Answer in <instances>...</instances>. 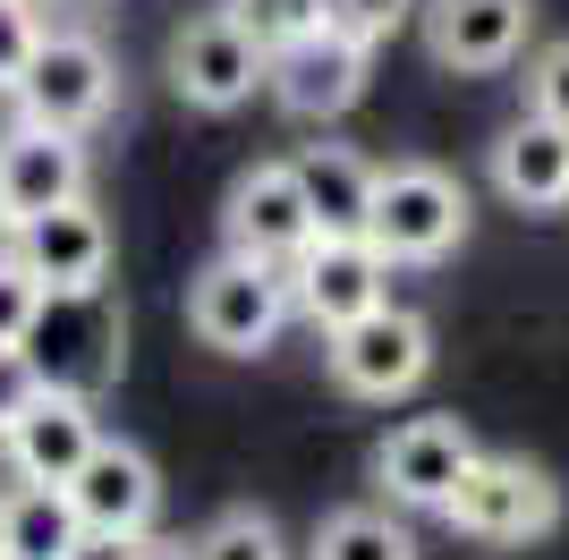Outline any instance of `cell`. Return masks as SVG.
I'll use <instances>...</instances> for the list:
<instances>
[{
    "mask_svg": "<svg viewBox=\"0 0 569 560\" xmlns=\"http://www.w3.org/2000/svg\"><path fill=\"white\" fill-rule=\"evenodd\" d=\"M26 357L51 391H86L102 399L128 366V323H119L111 289H77V298H43L34 331H26Z\"/></svg>",
    "mask_w": 569,
    "mask_h": 560,
    "instance_id": "obj_6",
    "label": "cell"
},
{
    "mask_svg": "<svg viewBox=\"0 0 569 560\" xmlns=\"http://www.w3.org/2000/svg\"><path fill=\"white\" fill-rule=\"evenodd\" d=\"M34 391H43V373H34V357L26 349H0V433L34 408Z\"/></svg>",
    "mask_w": 569,
    "mask_h": 560,
    "instance_id": "obj_27",
    "label": "cell"
},
{
    "mask_svg": "<svg viewBox=\"0 0 569 560\" xmlns=\"http://www.w3.org/2000/svg\"><path fill=\"white\" fill-rule=\"evenodd\" d=\"M9 247L26 256V272L43 280L51 298L111 289V221L94 212V196H77V204H51V212H34V221H18Z\"/></svg>",
    "mask_w": 569,
    "mask_h": 560,
    "instance_id": "obj_15",
    "label": "cell"
},
{
    "mask_svg": "<svg viewBox=\"0 0 569 560\" xmlns=\"http://www.w3.org/2000/svg\"><path fill=\"white\" fill-rule=\"evenodd\" d=\"M18 238V204H9V179H0V247Z\"/></svg>",
    "mask_w": 569,
    "mask_h": 560,
    "instance_id": "obj_29",
    "label": "cell"
},
{
    "mask_svg": "<svg viewBox=\"0 0 569 560\" xmlns=\"http://www.w3.org/2000/svg\"><path fill=\"white\" fill-rule=\"evenodd\" d=\"M43 280L26 272L18 247H0V349H26V331H34V314H43Z\"/></svg>",
    "mask_w": 569,
    "mask_h": 560,
    "instance_id": "obj_23",
    "label": "cell"
},
{
    "mask_svg": "<svg viewBox=\"0 0 569 560\" xmlns=\"http://www.w3.org/2000/svg\"><path fill=\"white\" fill-rule=\"evenodd\" d=\"M119 560H196V543H162V536H137V543H119Z\"/></svg>",
    "mask_w": 569,
    "mask_h": 560,
    "instance_id": "obj_28",
    "label": "cell"
},
{
    "mask_svg": "<svg viewBox=\"0 0 569 560\" xmlns=\"http://www.w3.org/2000/svg\"><path fill=\"white\" fill-rule=\"evenodd\" d=\"M43 43V18H34V0H0V93H18L26 60Z\"/></svg>",
    "mask_w": 569,
    "mask_h": 560,
    "instance_id": "obj_26",
    "label": "cell"
},
{
    "mask_svg": "<svg viewBox=\"0 0 569 560\" xmlns=\"http://www.w3.org/2000/svg\"><path fill=\"white\" fill-rule=\"evenodd\" d=\"M391 272H400V263L382 256L375 238H315L307 256L289 263V298H298V314H307L315 331H340V323H357L366 306L391 298Z\"/></svg>",
    "mask_w": 569,
    "mask_h": 560,
    "instance_id": "obj_12",
    "label": "cell"
},
{
    "mask_svg": "<svg viewBox=\"0 0 569 560\" xmlns=\"http://www.w3.org/2000/svg\"><path fill=\"white\" fill-rule=\"evenodd\" d=\"M315 204H307V187H298V162H256V170H238L230 196H221V247L230 256H256V263H298L315 247Z\"/></svg>",
    "mask_w": 569,
    "mask_h": 560,
    "instance_id": "obj_8",
    "label": "cell"
},
{
    "mask_svg": "<svg viewBox=\"0 0 569 560\" xmlns=\"http://www.w3.org/2000/svg\"><path fill=\"white\" fill-rule=\"evenodd\" d=\"M0 179H9L18 221H34L51 204H77L86 196V137L43 128V119H9L0 128Z\"/></svg>",
    "mask_w": 569,
    "mask_h": 560,
    "instance_id": "obj_16",
    "label": "cell"
},
{
    "mask_svg": "<svg viewBox=\"0 0 569 560\" xmlns=\"http://www.w3.org/2000/svg\"><path fill=\"white\" fill-rule=\"evenodd\" d=\"M323 18H332L340 34H357V43H391V34L417 18V0H323Z\"/></svg>",
    "mask_w": 569,
    "mask_h": 560,
    "instance_id": "obj_25",
    "label": "cell"
},
{
    "mask_svg": "<svg viewBox=\"0 0 569 560\" xmlns=\"http://www.w3.org/2000/svg\"><path fill=\"white\" fill-rule=\"evenodd\" d=\"M196 560H289V536L281 518L256 510V501H238V510H221L204 536H196Z\"/></svg>",
    "mask_w": 569,
    "mask_h": 560,
    "instance_id": "obj_21",
    "label": "cell"
},
{
    "mask_svg": "<svg viewBox=\"0 0 569 560\" xmlns=\"http://www.w3.org/2000/svg\"><path fill=\"white\" fill-rule=\"evenodd\" d=\"M247 34H256L263 51H289V43H307V34H323V0H221Z\"/></svg>",
    "mask_w": 569,
    "mask_h": 560,
    "instance_id": "obj_22",
    "label": "cell"
},
{
    "mask_svg": "<svg viewBox=\"0 0 569 560\" xmlns=\"http://www.w3.org/2000/svg\"><path fill=\"white\" fill-rule=\"evenodd\" d=\"M366 238H375L391 263H442V256H459V238H468V187H459L442 162H391V170H375Z\"/></svg>",
    "mask_w": 569,
    "mask_h": 560,
    "instance_id": "obj_4",
    "label": "cell"
},
{
    "mask_svg": "<svg viewBox=\"0 0 569 560\" xmlns=\"http://www.w3.org/2000/svg\"><path fill=\"white\" fill-rule=\"evenodd\" d=\"M493 187H501V204H519V212H561L569 204V128L561 119H536V111L510 119L493 137Z\"/></svg>",
    "mask_w": 569,
    "mask_h": 560,
    "instance_id": "obj_17",
    "label": "cell"
},
{
    "mask_svg": "<svg viewBox=\"0 0 569 560\" xmlns=\"http://www.w3.org/2000/svg\"><path fill=\"white\" fill-rule=\"evenodd\" d=\"M0 560H9V492H0Z\"/></svg>",
    "mask_w": 569,
    "mask_h": 560,
    "instance_id": "obj_30",
    "label": "cell"
},
{
    "mask_svg": "<svg viewBox=\"0 0 569 560\" xmlns=\"http://www.w3.org/2000/svg\"><path fill=\"white\" fill-rule=\"evenodd\" d=\"M323 366H332V382H340L349 399L391 408V399H408V391L433 373V323L382 298V306H366L357 323L323 331Z\"/></svg>",
    "mask_w": 569,
    "mask_h": 560,
    "instance_id": "obj_5",
    "label": "cell"
},
{
    "mask_svg": "<svg viewBox=\"0 0 569 560\" xmlns=\"http://www.w3.org/2000/svg\"><path fill=\"white\" fill-rule=\"evenodd\" d=\"M18 119H43V128H69V137H94L119 102V60L102 34L86 26H43V43L18 77Z\"/></svg>",
    "mask_w": 569,
    "mask_h": 560,
    "instance_id": "obj_3",
    "label": "cell"
},
{
    "mask_svg": "<svg viewBox=\"0 0 569 560\" xmlns=\"http://www.w3.org/2000/svg\"><path fill=\"white\" fill-rule=\"evenodd\" d=\"M289 314H298L289 272L281 263H256V256H230V247H221L188 289V331L213 357H263L289 331Z\"/></svg>",
    "mask_w": 569,
    "mask_h": 560,
    "instance_id": "obj_1",
    "label": "cell"
},
{
    "mask_svg": "<svg viewBox=\"0 0 569 560\" xmlns=\"http://www.w3.org/2000/svg\"><path fill=\"white\" fill-rule=\"evenodd\" d=\"M519 86H527V111H536V119H561V128H569V34L527 51V77H519Z\"/></svg>",
    "mask_w": 569,
    "mask_h": 560,
    "instance_id": "obj_24",
    "label": "cell"
},
{
    "mask_svg": "<svg viewBox=\"0 0 569 560\" xmlns=\"http://www.w3.org/2000/svg\"><path fill=\"white\" fill-rule=\"evenodd\" d=\"M307 560H417V536L391 510H332L315 527Z\"/></svg>",
    "mask_w": 569,
    "mask_h": 560,
    "instance_id": "obj_20",
    "label": "cell"
},
{
    "mask_svg": "<svg viewBox=\"0 0 569 560\" xmlns=\"http://www.w3.org/2000/svg\"><path fill=\"white\" fill-rule=\"evenodd\" d=\"M298 162V187H307L315 204V230L323 238H366V212H375V162L357 153V144H298L289 153Z\"/></svg>",
    "mask_w": 569,
    "mask_h": 560,
    "instance_id": "obj_18",
    "label": "cell"
},
{
    "mask_svg": "<svg viewBox=\"0 0 569 560\" xmlns=\"http://www.w3.org/2000/svg\"><path fill=\"white\" fill-rule=\"evenodd\" d=\"M442 518H451L468 543L519 552V543H545L552 527H561V484H552L536 459H519V450H476V467L459 476Z\"/></svg>",
    "mask_w": 569,
    "mask_h": 560,
    "instance_id": "obj_2",
    "label": "cell"
},
{
    "mask_svg": "<svg viewBox=\"0 0 569 560\" xmlns=\"http://www.w3.org/2000/svg\"><path fill=\"white\" fill-rule=\"evenodd\" d=\"M256 86H272V51L230 18V9H204L170 34V93L188 102V111H238V102H256Z\"/></svg>",
    "mask_w": 569,
    "mask_h": 560,
    "instance_id": "obj_7",
    "label": "cell"
},
{
    "mask_svg": "<svg viewBox=\"0 0 569 560\" xmlns=\"http://www.w3.org/2000/svg\"><path fill=\"white\" fill-rule=\"evenodd\" d=\"M426 60L451 77H493L527 51V0H417Z\"/></svg>",
    "mask_w": 569,
    "mask_h": 560,
    "instance_id": "obj_13",
    "label": "cell"
},
{
    "mask_svg": "<svg viewBox=\"0 0 569 560\" xmlns=\"http://www.w3.org/2000/svg\"><path fill=\"white\" fill-rule=\"evenodd\" d=\"M69 9H102V0H69Z\"/></svg>",
    "mask_w": 569,
    "mask_h": 560,
    "instance_id": "obj_31",
    "label": "cell"
},
{
    "mask_svg": "<svg viewBox=\"0 0 569 560\" xmlns=\"http://www.w3.org/2000/svg\"><path fill=\"white\" fill-rule=\"evenodd\" d=\"M69 501H77V518L94 527V543H137V536H153V518H162V467L144 459L137 442H111L102 433L94 442V459L69 476Z\"/></svg>",
    "mask_w": 569,
    "mask_h": 560,
    "instance_id": "obj_11",
    "label": "cell"
},
{
    "mask_svg": "<svg viewBox=\"0 0 569 560\" xmlns=\"http://www.w3.org/2000/svg\"><path fill=\"white\" fill-rule=\"evenodd\" d=\"M94 527L77 518L69 484H9V560H86Z\"/></svg>",
    "mask_w": 569,
    "mask_h": 560,
    "instance_id": "obj_19",
    "label": "cell"
},
{
    "mask_svg": "<svg viewBox=\"0 0 569 560\" xmlns=\"http://www.w3.org/2000/svg\"><path fill=\"white\" fill-rule=\"evenodd\" d=\"M102 442V408L86 391H34V408H26L9 433H0V459H9V476L18 484H69L77 467L94 459Z\"/></svg>",
    "mask_w": 569,
    "mask_h": 560,
    "instance_id": "obj_14",
    "label": "cell"
},
{
    "mask_svg": "<svg viewBox=\"0 0 569 560\" xmlns=\"http://www.w3.org/2000/svg\"><path fill=\"white\" fill-rule=\"evenodd\" d=\"M366 77H375V43H357L340 26L307 34V43L272 51V102L289 119H307V128H332L366 102Z\"/></svg>",
    "mask_w": 569,
    "mask_h": 560,
    "instance_id": "obj_9",
    "label": "cell"
},
{
    "mask_svg": "<svg viewBox=\"0 0 569 560\" xmlns=\"http://www.w3.org/2000/svg\"><path fill=\"white\" fill-rule=\"evenodd\" d=\"M476 467V433L459 417H408L382 433L375 450V484L400 501V510H433L442 518V501L459 492V476Z\"/></svg>",
    "mask_w": 569,
    "mask_h": 560,
    "instance_id": "obj_10",
    "label": "cell"
}]
</instances>
